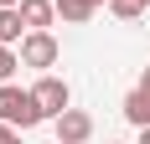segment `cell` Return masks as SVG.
<instances>
[{
  "instance_id": "cell-1",
  "label": "cell",
  "mask_w": 150,
  "mask_h": 144,
  "mask_svg": "<svg viewBox=\"0 0 150 144\" xmlns=\"http://www.w3.org/2000/svg\"><path fill=\"white\" fill-rule=\"evenodd\" d=\"M42 103L31 87H16V82H0V124H16V129H36L42 124Z\"/></svg>"
},
{
  "instance_id": "cell-2",
  "label": "cell",
  "mask_w": 150,
  "mask_h": 144,
  "mask_svg": "<svg viewBox=\"0 0 150 144\" xmlns=\"http://www.w3.org/2000/svg\"><path fill=\"white\" fill-rule=\"evenodd\" d=\"M16 52H21V67H36V72L57 67V57H62V46H57V36H52V31H26Z\"/></svg>"
},
{
  "instance_id": "cell-3",
  "label": "cell",
  "mask_w": 150,
  "mask_h": 144,
  "mask_svg": "<svg viewBox=\"0 0 150 144\" xmlns=\"http://www.w3.org/2000/svg\"><path fill=\"white\" fill-rule=\"evenodd\" d=\"M31 93H36V103H42L47 118H57V113H67V108H73V87L62 82V77H52V72H42Z\"/></svg>"
},
{
  "instance_id": "cell-4",
  "label": "cell",
  "mask_w": 150,
  "mask_h": 144,
  "mask_svg": "<svg viewBox=\"0 0 150 144\" xmlns=\"http://www.w3.org/2000/svg\"><path fill=\"white\" fill-rule=\"evenodd\" d=\"M52 124H57V139L62 144H88L93 139V118L83 113V108H67V113H57Z\"/></svg>"
},
{
  "instance_id": "cell-5",
  "label": "cell",
  "mask_w": 150,
  "mask_h": 144,
  "mask_svg": "<svg viewBox=\"0 0 150 144\" xmlns=\"http://www.w3.org/2000/svg\"><path fill=\"white\" fill-rule=\"evenodd\" d=\"M124 118H129L135 129L150 124V82H135L129 93H124Z\"/></svg>"
},
{
  "instance_id": "cell-6",
  "label": "cell",
  "mask_w": 150,
  "mask_h": 144,
  "mask_svg": "<svg viewBox=\"0 0 150 144\" xmlns=\"http://www.w3.org/2000/svg\"><path fill=\"white\" fill-rule=\"evenodd\" d=\"M26 15H21V5H0V41L5 46H21V36H26Z\"/></svg>"
},
{
  "instance_id": "cell-7",
  "label": "cell",
  "mask_w": 150,
  "mask_h": 144,
  "mask_svg": "<svg viewBox=\"0 0 150 144\" xmlns=\"http://www.w3.org/2000/svg\"><path fill=\"white\" fill-rule=\"evenodd\" d=\"M21 15H26L31 31H47L57 21V0H21Z\"/></svg>"
},
{
  "instance_id": "cell-8",
  "label": "cell",
  "mask_w": 150,
  "mask_h": 144,
  "mask_svg": "<svg viewBox=\"0 0 150 144\" xmlns=\"http://www.w3.org/2000/svg\"><path fill=\"white\" fill-rule=\"evenodd\" d=\"M93 10H98V0H57V15L67 21V26H83V21H93Z\"/></svg>"
},
{
  "instance_id": "cell-9",
  "label": "cell",
  "mask_w": 150,
  "mask_h": 144,
  "mask_svg": "<svg viewBox=\"0 0 150 144\" xmlns=\"http://www.w3.org/2000/svg\"><path fill=\"white\" fill-rule=\"evenodd\" d=\"M109 10L119 15V21H140V15H145L150 5H145V0H109Z\"/></svg>"
},
{
  "instance_id": "cell-10",
  "label": "cell",
  "mask_w": 150,
  "mask_h": 144,
  "mask_svg": "<svg viewBox=\"0 0 150 144\" xmlns=\"http://www.w3.org/2000/svg\"><path fill=\"white\" fill-rule=\"evenodd\" d=\"M16 67H21V52L0 41V82H11V77H16Z\"/></svg>"
},
{
  "instance_id": "cell-11",
  "label": "cell",
  "mask_w": 150,
  "mask_h": 144,
  "mask_svg": "<svg viewBox=\"0 0 150 144\" xmlns=\"http://www.w3.org/2000/svg\"><path fill=\"white\" fill-rule=\"evenodd\" d=\"M0 144H21V129L16 124H0Z\"/></svg>"
},
{
  "instance_id": "cell-12",
  "label": "cell",
  "mask_w": 150,
  "mask_h": 144,
  "mask_svg": "<svg viewBox=\"0 0 150 144\" xmlns=\"http://www.w3.org/2000/svg\"><path fill=\"white\" fill-rule=\"evenodd\" d=\"M140 144H150V124H145V129H140Z\"/></svg>"
},
{
  "instance_id": "cell-13",
  "label": "cell",
  "mask_w": 150,
  "mask_h": 144,
  "mask_svg": "<svg viewBox=\"0 0 150 144\" xmlns=\"http://www.w3.org/2000/svg\"><path fill=\"white\" fill-rule=\"evenodd\" d=\"M140 82H150V62H145V77H140Z\"/></svg>"
},
{
  "instance_id": "cell-14",
  "label": "cell",
  "mask_w": 150,
  "mask_h": 144,
  "mask_svg": "<svg viewBox=\"0 0 150 144\" xmlns=\"http://www.w3.org/2000/svg\"><path fill=\"white\" fill-rule=\"evenodd\" d=\"M0 5H21V0H0Z\"/></svg>"
},
{
  "instance_id": "cell-15",
  "label": "cell",
  "mask_w": 150,
  "mask_h": 144,
  "mask_svg": "<svg viewBox=\"0 0 150 144\" xmlns=\"http://www.w3.org/2000/svg\"><path fill=\"white\" fill-rule=\"evenodd\" d=\"M98 5H109V0H98Z\"/></svg>"
},
{
  "instance_id": "cell-16",
  "label": "cell",
  "mask_w": 150,
  "mask_h": 144,
  "mask_svg": "<svg viewBox=\"0 0 150 144\" xmlns=\"http://www.w3.org/2000/svg\"><path fill=\"white\" fill-rule=\"evenodd\" d=\"M145 5H150V0H145Z\"/></svg>"
},
{
  "instance_id": "cell-17",
  "label": "cell",
  "mask_w": 150,
  "mask_h": 144,
  "mask_svg": "<svg viewBox=\"0 0 150 144\" xmlns=\"http://www.w3.org/2000/svg\"><path fill=\"white\" fill-rule=\"evenodd\" d=\"M57 144H62V139H57Z\"/></svg>"
}]
</instances>
